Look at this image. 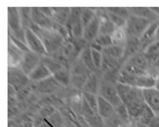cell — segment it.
<instances>
[{
    "mask_svg": "<svg viewBox=\"0 0 159 127\" xmlns=\"http://www.w3.org/2000/svg\"><path fill=\"white\" fill-rule=\"evenodd\" d=\"M41 60L46 65V67L49 69V71L51 72L52 75L55 74L56 72H59L63 68H65L63 67L60 64L57 63L56 60L54 59L52 57H51V56H44V57H42Z\"/></svg>",
    "mask_w": 159,
    "mask_h": 127,
    "instance_id": "obj_32",
    "label": "cell"
},
{
    "mask_svg": "<svg viewBox=\"0 0 159 127\" xmlns=\"http://www.w3.org/2000/svg\"><path fill=\"white\" fill-rule=\"evenodd\" d=\"M127 61L129 62V63L133 64L136 66H138V67L142 69L143 71H145V72L148 70L149 66L151 65V62L148 60L146 56L144 55V53L142 52V51H139L138 53H136L131 58H129Z\"/></svg>",
    "mask_w": 159,
    "mask_h": 127,
    "instance_id": "obj_26",
    "label": "cell"
},
{
    "mask_svg": "<svg viewBox=\"0 0 159 127\" xmlns=\"http://www.w3.org/2000/svg\"><path fill=\"white\" fill-rule=\"evenodd\" d=\"M100 16V27H99V34L101 35H111L114 32L116 29L113 23L111 21L107 15V12L104 14H99Z\"/></svg>",
    "mask_w": 159,
    "mask_h": 127,
    "instance_id": "obj_24",
    "label": "cell"
},
{
    "mask_svg": "<svg viewBox=\"0 0 159 127\" xmlns=\"http://www.w3.org/2000/svg\"><path fill=\"white\" fill-rule=\"evenodd\" d=\"M125 54L123 60L129 59L132 56L140 51V38L135 37H128L125 45Z\"/></svg>",
    "mask_w": 159,
    "mask_h": 127,
    "instance_id": "obj_18",
    "label": "cell"
},
{
    "mask_svg": "<svg viewBox=\"0 0 159 127\" xmlns=\"http://www.w3.org/2000/svg\"><path fill=\"white\" fill-rule=\"evenodd\" d=\"M8 26L9 30H11V35L25 42V28L23 26L21 16L18 8H15V7L8 8Z\"/></svg>",
    "mask_w": 159,
    "mask_h": 127,
    "instance_id": "obj_6",
    "label": "cell"
},
{
    "mask_svg": "<svg viewBox=\"0 0 159 127\" xmlns=\"http://www.w3.org/2000/svg\"><path fill=\"white\" fill-rule=\"evenodd\" d=\"M59 85H60L57 82L54 77L51 76L44 80L37 83V88L42 93L49 94L55 92Z\"/></svg>",
    "mask_w": 159,
    "mask_h": 127,
    "instance_id": "obj_22",
    "label": "cell"
},
{
    "mask_svg": "<svg viewBox=\"0 0 159 127\" xmlns=\"http://www.w3.org/2000/svg\"><path fill=\"white\" fill-rule=\"evenodd\" d=\"M54 11L52 20L56 24L65 26L70 13V8H54Z\"/></svg>",
    "mask_w": 159,
    "mask_h": 127,
    "instance_id": "obj_27",
    "label": "cell"
},
{
    "mask_svg": "<svg viewBox=\"0 0 159 127\" xmlns=\"http://www.w3.org/2000/svg\"><path fill=\"white\" fill-rule=\"evenodd\" d=\"M156 78L148 74L136 77V87L141 90L155 88Z\"/></svg>",
    "mask_w": 159,
    "mask_h": 127,
    "instance_id": "obj_25",
    "label": "cell"
},
{
    "mask_svg": "<svg viewBox=\"0 0 159 127\" xmlns=\"http://www.w3.org/2000/svg\"><path fill=\"white\" fill-rule=\"evenodd\" d=\"M123 69H125L126 72H128L129 73H130L131 75L133 76H140V75H144V74H147V72L145 71H143L142 69H140L138 66H136L133 64L129 63L128 61H126L124 65Z\"/></svg>",
    "mask_w": 159,
    "mask_h": 127,
    "instance_id": "obj_39",
    "label": "cell"
},
{
    "mask_svg": "<svg viewBox=\"0 0 159 127\" xmlns=\"http://www.w3.org/2000/svg\"><path fill=\"white\" fill-rule=\"evenodd\" d=\"M155 89H157V91H159V77L157 78H156V86Z\"/></svg>",
    "mask_w": 159,
    "mask_h": 127,
    "instance_id": "obj_44",
    "label": "cell"
},
{
    "mask_svg": "<svg viewBox=\"0 0 159 127\" xmlns=\"http://www.w3.org/2000/svg\"><path fill=\"white\" fill-rule=\"evenodd\" d=\"M103 55L107 56L109 58H111L112 59L116 60V61H120L124 58L125 54V47L124 45H112L111 46L107 47L103 50Z\"/></svg>",
    "mask_w": 159,
    "mask_h": 127,
    "instance_id": "obj_23",
    "label": "cell"
},
{
    "mask_svg": "<svg viewBox=\"0 0 159 127\" xmlns=\"http://www.w3.org/2000/svg\"><path fill=\"white\" fill-rule=\"evenodd\" d=\"M106 12H107L109 18L111 19V21L113 23V25L115 26L116 28H125L126 27V25H127V19L126 18L119 17L114 13L110 12L107 10H106Z\"/></svg>",
    "mask_w": 159,
    "mask_h": 127,
    "instance_id": "obj_37",
    "label": "cell"
},
{
    "mask_svg": "<svg viewBox=\"0 0 159 127\" xmlns=\"http://www.w3.org/2000/svg\"><path fill=\"white\" fill-rule=\"evenodd\" d=\"M130 14L148 19L151 22L158 21V17L152 8L148 7H130L129 8Z\"/></svg>",
    "mask_w": 159,
    "mask_h": 127,
    "instance_id": "obj_21",
    "label": "cell"
},
{
    "mask_svg": "<svg viewBox=\"0 0 159 127\" xmlns=\"http://www.w3.org/2000/svg\"><path fill=\"white\" fill-rule=\"evenodd\" d=\"M116 88L122 103L129 111L130 119H139L146 106L143 90L116 82Z\"/></svg>",
    "mask_w": 159,
    "mask_h": 127,
    "instance_id": "obj_1",
    "label": "cell"
},
{
    "mask_svg": "<svg viewBox=\"0 0 159 127\" xmlns=\"http://www.w3.org/2000/svg\"><path fill=\"white\" fill-rule=\"evenodd\" d=\"M79 59L83 61V63L85 64L87 68L90 70V72H96L97 69L95 67L94 63H93V59H92V56H91V50H90V46L88 45L85 49H84L83 51L80 53Z\"/></svg>",
    "mask_w": 159,
    "mask_h": 127,
    "instance_id": "obj_29",
    "label": "cell"
},
{
    "mask_svg": "<svg viewBox=\"0 0 159 127\" xmlns=\"http://www.w3.org/2000/svg\"><path fill=\"white\" fill-rule=\"evenodd\" d=\"M82 96L84 99L87 102V104L93 109L98 111V95H94L91 93L83 92Z\"/></svg>",
    "mask_w": 159,
    "mask_h": 127,
    "instance_id": "obj_41",
    "label": "cell"
},
{
    "mask_svg": "<svg viewBox=\"0 0 159 127\" xmlns=\"http://www.w3.org/2000/svg\"><path fill=\"white\" fill-rule=\"evenodd\" d=\"M51 57H52L54 59L56 60L57 63H59L63 66V67L67 68V69H70V60L68 59V58L63 53V51H61V49L59 51H57V52H55L54 54H52Z\"/></svg>",
    "mask_w": 159,
    "mask_h": 127,
    "instance_id": "obj_38",
    "label": "cell"
},
{
    "mask_svg": "<svg viewBox=\"0 0 159 127\" xmlns=\"http://www.w3.org/2000/svg\"><path fill=\"white\" fill-rule=\"evenodd\" d=\"M27 27L34 31L35 33L41 38L43 41L44 47L46 49L48 56H52L55 52L59 51L65 43V39L60 34L54 29H43L39 27L31 20L29 23Z\"/></svg>",
    "mask_w": 159,
    "mask_h": 127,
    "instance_id": "obj_2",
    "label": "cell"
},
{
    "mask_svg": "<svg viewBox=\"0 0 159 127\" xmlns=\"http://www.w3.org/2000/svg\"><path fill=\"white\" fill-rule=\"evenodd\" d=\"M151 23L153 22L130 14L129 18L127 19V25L125 27L128 37H135V38H140L143 36V34L144 33L147 28L151 26Z\"/></svg>",
    "mask_w": 159,
    "mask_h": 127,
    "instance_id": "obj_5",
    "label": "cell"
},
{
    "mask_svg": "<svg viewBox=\"0 0 159 127\" xmlns=\"http://www.w3.org/2000/svg\"><path fill=\"white\" fill-rule=\"evenodd\" d=\"M159 22L156 21L151 23V26H149L140 38V51H143L147 47L152 43L156 41V35L158 29Z\"/></svg>",
    "mask_w": 159,
    "mask_h": 127,
    "instance_id": "obj_13",
    "label": "cell"
},
{
    "mask_svg": "<svg viewBox=\"0 0 159 127\" xmlns=\"http://www.w3.org/2000/svg\"><path fill=\"white\" fill-rule=\"evenodd\" d=\"M98 96L103 97L105 100L110 102L114 107L123 104L116 91V83H113L112 81H108L105 79L101 81Z\"/></svg>",
    "mask_w": 159,
    "mask_h": 127,
    "instance_id": "obj_7",
    "label": "cell"
},
{
    "mask_svg": "<svg viewBox=\"0 0 159 127\" xmlns=\"http://www.w3.org/2000/svg\"><path fill=\"white\" fill-rule=\"evenodd\" d=\"M100 84H101V81L99 80L98 75L96 72H92L89 76V78H87L85 84L82 90L84 91V92L94 94V95L98 96Z\"/></svg>",
    "mask_w": 159,
    "mask_h": 127,
    "instance_id": "obj_20",
    "label": "cell"
},
{
    "mask_svg": "<svg viewBox=\"0 0 159 127\" xmlns=\"http://www.w3.org/2000/svg\"><path fill=\"white\" fill-rule=\"evenodd\" d=\"M99 27H100V16L97 13L96 17L92 19V21L84 27L83 38L87 42H92L99 35Z\"/></svg>",
    "mask_w": 159,
    "mask_h": 127,
    "instance_id": "obj_15",
    "label": "cell"
},
{
    "mask_svg": "<svg viewBox=\"0 0 159 127\" xmlns=\"http://www.w3.org/2000/svg\"><path fill=\"white\" fill-rule=\"evenodd\" d=\"M111 38L115 45H125L128 38V34L126 32L125 28H116L114 32L111 34Z\"/></svg>",
    "mask_w": 159,
    "mask_h": 127,
    "instance_id": "obj_33",
    "label": "cell"
},
{
    "mask_svg": "<svg viewBox=\"0 0 159 127\" xmlns=\"http://www.w3.org/2000/svg\"><path fill=\"white\" fill-rule=\"evenodd\" d=\"M143 52L146 56V58L151 62V64L154 63L155 61L159 59V42L155 41L154 43H152Z\"/></svg>",
    "mask_w": 159,
    "mask_h": 127,
    "instance_id": "obj_30",
    "label": "cell"
},
{
    "mask_svg": "<svg viewBox=\"0 0 159 127\" xmlns=\"http://www.w3.org/2000/svg\"><path fill=\"white\" fill-rule=\"evenodd\" d=\"M25 52L19 50L13 43L9 41L8 45V64L9 67H20Z\"/></svg>",
    "mask_w": 159,
    "mask_h": 127,
    "instance_id": "obj_16",
    "label": "cell"
},
{
    "mask_svg": "<svg viewBox=\"0 0 159 127\" xmlns=\"http://www.w3.org/2000/svg\"><path fill=\"white\" fill-rule=\"evenodd\" d=\"M83 97V96H82ZM81 113L84 116V118L86 120V122L90 125L91 127H105V122L102 119V117L98 114L97 111L93 110L90 107L87 102L84 99H82L81 106Z\"/></svg>",
    "mask_w": 159,
    "mask_h": 127,
    "instance_id": "obj_9",
    "label": "cell"
},
{
    "mask_svg": "<svg viewBox=\"0 0 159 127\" xmlns=\"http://www.w3.org/2000/svg\"><path fill=\"white\" fill-rule=\"evenodd\" d=\"M25 39L26 45L30 51L38 54L40 57L48 56L43 41L29 27L25 28Z\"/></svg>",
    "mask_w": 159,
    "mask_h": 127,
    "instance_id": "obj_8",
    "label": "cell"
},
{
    "mask_svg": "<svg viewBox=\"0 0 159 127\" xmlns=\"http://www.w3.org/2000/svg\"><path fill=\"white\" fill-rule=\"evenodd\" d=\"M156 41H158L159 42V26L158 29H157V35H156Z\"/></svg>",
    "mask_w": 159,
    "mask_h": 127,
    "instance_id": "obj_45",
    "label": "cell"
},
{
    "mask_svg": "<svg viewBox=\"0 0 159 127\" xmlns=\"http://www.w3.org/2000/svg\"><path fill=\"white\" fill-rule=\"evenodd\" d=\"M8 79L9 85L17 92L25 86L29 80V77L20 68L9 67Z\"/></svg>",
    "mask_w": 159,
    "mask_h": 127,
    "instance_id": "obj_10",
    "label": "cell"
},
{
    "mask_svg": "<svg viewBox=\"0 0 159 127\" xmlns=\"http://www.w3.org/2000/svg\"><path fill=\"white\" fill-rule=\"evenodd\" d=\"M116 83H120L123 85L136 87V76L131 75L130 73L126 72L125 69L122 68L117 73Z\"/></svg>",
    "mask_w": 159,
    "mask_h": 127,
    "instance_id": "obj_28",
    "label": "cell"
},
{
    "mask_svg": "<svg viewBox=\"0 0 159 127\" xmlns=\"http://www.w3.org/2000/svg\"><path fill=\"white\" fill-rule=\"evenodd\" d=\"M52 76L60 85L63 86H68L70 85V69L67 68H63L59 72H56Z\"/></svg>",
    "mask_w": 159,
    "mask_h": 127,
    "instance_id": "obj_31",
    "label": "cell"
},
{
    "mask_svg": "<svg viewBox=\"0 0 159 127\" xmlns=\"http://www.w3.org/2000/svg\"><path fill=\"white\" fill-rule=\"evenodd\" d=\"M91 56H92V59H93V63L97 71H99L102 69V64H103V53L102 51H99L98 49L95 48H91Z\"/></svg>",
    "mask_w": 159,
    "mask_h": 127,
    "instance_id": "obj_36",
    "label": "cell"
},
{
    "mask_svg": "<svg viewBox=\"0 0 159 127\" xmlns=\"http://www.w3.org/2000/svg\"><path fill=\"white\" fill-rule=\"evenodd\" d=\"M51 76H52L51 72L49 71V69L46 67V65L41 60V62L38 64V66L30 72V74L28 77H29L30 80L39 83L40 81L44 80Z\"/></svg>",
    "mask_w": 159,
    "mask_h": 127,
    "instance_id": "obj_19",
    "label": "cell"
},
{
    "mask_svg": "<svg viewBox=\"0 0 159 127\" xmlns=\"http://www.w3.org/2000/svg\"><path fill=\"white\" fill-rule=\"evenodd\" d=\"M115 113H116V117L120 119L122 123L129 124L130 121V117H129V111L127 110L126 106L122 104L120 106L115 107Z\"/></svg>",
    "mask_w": 159,
    "mask_h": 127,
    "instance_id": "obj_34",
    "label": "cell"
},
{
    "mask_svg": "<svg viewBox=\"0 0 159 127\" xmlns=\"http://www.w3.org/2000/svg\"><path fill=\"white\" fill-rule=\"evenodd\" d=\"M70 85L78 89H83L87 78L92 72L87 68L79 58L71 64L70 68Z\"/></svg>",
    "mask_w": 159,
    "mask_h": 127,
    "instance_id": "obj_3",
    "label": "cell"
},
{
    "mask_svg": "<svg viewBox=\"0 0 159 127\" xmlns=\"http://www.w3.org/2000/svg\"><path fill=\"white\" fill-rule=\"evenodd\" d=\"M41 59H42V57H40L32 51H26L23 57L21 64H20V69L27 76H29L30 72H32L35 68L38 66V64L41 62Z\"/></svg>",
    "mask_w": 159,
    "mask_h": 127,
    "instance_id": "obj_12",
    "label": "cell"
},
{
    "mask_svg": "<svg viewBox=\"0 0 159 127\" xmlns=\"http://www.w3.org/2000/svg\"><path fill=\"white\" fill-rule=\"evenodd\" d=\"M106 10L110 12L114 13L117 16L126 18V19H128L129 16H130L129 8H125V7H109Z\"/></svg>",
    "mask_w": 159,
    "mask_h": 127,
    "instance_id": "obj_40",
    "label": "cell"
},
{
    "mask_svg": "<svg viewBox=\"0 0 159 127\" xmlns=\"http://www.w3.org/2000/svg\"><path fill=\"white\" fill-rule=\"evenodd\" d=\"M97 12L93 9L91 8H82L81 12V20L83 23L84 27L87 26L90 22L92 21V19L96 17Z\"/></svg>",
    "mask_w": 159,
    "mask_h": 127,
    "instance_id": "obj_35",
    "label": "cell"
},
{
    "mask_svg": "<svg viewBox=\"0 0 159 127\" xmlns=\"http://www.w3.org/2000/svg\"><path fill=\"white\" fill-rule=\"evenodd\" d=\"M82 8H70L69 18L65 25L69 31L70 38H82L84 36V29L81 20Z\"/></svg>",
    "mask_w": 159,
    "mask_h": 127,
    "instance_id": "obj_4",
    "label": "cell"
},
{
    "mask_svg": "<svg viewBox=\"0 0 159 127\" xmlns=\"http://www.w3.org/2000/svg\"><path fill=\"white\" fill-rule=\"evenodd\" d=\"M10 41L11 43H13V44H14L19 50H21L23 52H26V51H30L25 41H23L21 39H18V38H15L12 35H10Z\"/></svg>",
    "mask_w": 159,
    "mask_h": 127,
    "instance_id": "obj_42",
    "label": "cell"
},
{
    "mask_svg": "<svg viewBox=\"0 0 159 127\" xmlns=\"http://www.w3.org/2000/svg\"><path fill=\"white\" fill-rule=\"evenodd\" d=\"M98 112L103 120H109L115 115V107L103 97L98 96Z\"/></svg>",
    "mask_w": 159,
    "mask_h": 127,
    "instance_id": "obj_17",
    "label": "cell"
},
{
    "mask_svg": "<svg viewBox=\"0 0 159 127\" xmlns=\"http://www.w3.org/2000/svg\"><path fill=\"white\" fill-rule=\"evenodd\" d=\"M17 127H33V124L30 119L24 118L22 120H20V122L17 125Z\"/></svg>",
    "mask_w": 159,
    "mask_h": 127,
    "instance_id": "obj_43",
    "label": "cell"
},
{
    "mask_svg": "<svg viewBox=\"0 0 159 127\" xmlns=\"http://www.w3.org/2000/svg\"><path fill=\"white\" fill-rule=\"evenodd\" d=\"M30 20L35 25H37L43 29H53L54 21L51 17H47L44 13L40 10V8L32 7L30 11Z\"/></svg>",
    "mask_w": 159,
    "mask_h": 127,
    "instance_id": "obj_11",
    "label": "cell"
},
{
    "mask_svg": "<svg viewBox=\"0 0 159 127\" xmlns=\"http://www.w3.org/2000/svg\"><path fill=\"white\" fill-rule=\"evenodd\" d=\"M143 93L147 106L154 111L156 116L159 117V91L155 88L143 90Z\"/></svg>",
    "mask_w": 159,
    "mask_h": 127,
    "instance_id": "obj_14",
    "label": "cell"
}]
</instances>
